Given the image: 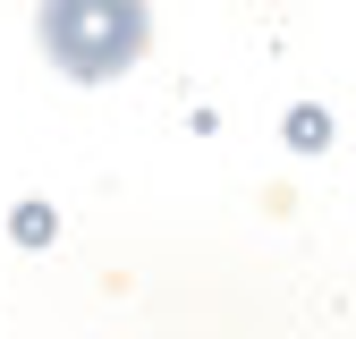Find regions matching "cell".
I'll return each mask as SVG.
<instances>
[{"mask_svg": "<svg viewBox=\"0 0 356 339\" xmlns=\"http://www.w3.org/2000/svg\"><path fill=\"white\" fill-rule=\"evenodd\" d=\"M42 42H51V60L68 76H119L127 60L145 51V9L136 0H60L51 17H42Z\"/></svg>", "mask_w": 356, "mask_h": 339, "instance_id": "obj_1", "label": "cell"}]
</instances>
